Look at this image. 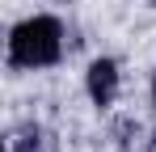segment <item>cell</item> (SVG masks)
I'll return each instance as SVG.
<instances>
[{
  "label": "cell",
  "mask_w": 156,
  "mask_h": 152,
  "mask_svg": "<svg viewBox=\"0 0 156 152\" xmlns=\"http://www.w3.org/2000/svg\"><path fill=\"white\" fill-rule=\"evenodd\" d=\"M63 51V25L55 17H30L9 38V59L17 68H47Z\"/></svg>",
  "instance_id": "1"
},
{
  "label": "cell",
  "mask_w": 156,
  "mask_h": 152,
  "mask_svg": "<svg viewBox=\"0 0 156 152\" xmlns=\"http://www.w3.org/2000/svg\"><path fill=\"white\" fill-rule=\"evenodd\" d=\"M89 93L97 106H110L114 93H118V68L110 63V59H97L93 68H89Z\"/></svg>",
  "instance_id": "2"
},
{
  "label": "cell",
  "mask_w": 156,
  "mask_h": 152,
  "mask_svg": "<svg viewBox=\"0 0 156 152\" xmlns=\"http://www.w3.org/2000/svg\"><path fill=\"white\" fill-rule=\"evenodd\" d=\"M17 152H42V139H38V131H30L26 139H21V148Z\"/></svg>",
  "instance_id": "3"
},
{
  "label": "cell",
  "mask_w": 156,
  "mask_h": 152,
  "mask_svg": "<svg viewBox=\"0 0 156 152\" xmlns=\"http://www.w3.org/2000/svg\"><path fill=\"white\" fill-rule=\"evenodd\" d=\"M152 97H156V80H152Z\"/></svg>",
  "instance_id": "4"
},
{
  "label": "cell",
  "mask_w": 156,
  "mask_h": 152,
  "mask_svg": "<svg viewBox=\"0 0 156 152\" xmlns=\"http://www.w3.org/2000/svg\"><path fill=\"white\" fill-rule=\"evenodd\" d=\"M152 152H156V135H152Z\"/></svg>",
  "instance_id": "5"
}]
</instances>
